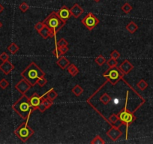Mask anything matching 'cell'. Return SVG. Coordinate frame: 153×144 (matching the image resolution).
<instances>
[{
  "label": "cell",
  "instance_id": "obj_1",
  "mask_svg": "<svg viewBox=\"0 0 153 144\" xmlns=\"http://www.w3.org/2000/svg\"><path fill=\"white\" fill-rule=\"evenodd\" d=\"M134 90V89L133 87H131V89H129L128 90L127 94H126V104H125L124 108H123V109L118 114H117V116H118L119 117V121H120L121 124L126 126V139L128 138V126L137 120L136 117L134 116V113L131 112V111H128L127 110L128 104L129 103H131L130 93Z\"/></svg>",
  "mask_w": 153,
  "mask_h": 144
},
{
  "label": "cell",
  "instance_id": "obj_2",
  "mask_svg": "<svg viewBox=\"0 0 153 144\" xmlns=\"http://www.w3.org/2000/svg\"><path fill=\"white\" fill-rule=\"evenodd\" d=\"M21 76L26 81L29 82L32 87L37 84L38 79L45 76V73L34 62H32L23 71H22Z\"/></svg>",
  "mask_w": 153,
  "mask_h": 144
},
{
  "label": "cell",
  "instance_id": "obj_3",
  "mask_svg": "<svg viewBox=\"0 0 153 144\" xmlns=\"http://www.w3.org/2000/svg\"><path fill=\"white\" fill-rule=\"evenodd\" d=\"M12 108L21 118L26 120L30 117L33 110L29 102V98L26 95L22 96L12 105Z\"/></svg>",
  "mask_w": 153,
  "mask_h": 144
},
{
  "label": "cell",
  "instance_id": "obj_4",
  "mask_svg": "<svg viewBox=\"0 0 153 144\" xmlns=\"http://www.w3.org/2000/svg\"><path fill=\"white\" fill-rule=\"evenodd\" d=\"M43 23H45L47 27L51 29V32H55V33H57L66 23L59 18V17L57 14V12H56V11L51 12L44 20Z\"/></svg>",
  "mask_w": 153,
  "mask_h": 144
},
{
  "label": "cell",
  "instance_id": "obj_5",
  "mask_svg": "<svg viewBox=\"0 0 153 144\" xmlns=\"http://www.w3.org/2000/svg\"><path fill=\"white\" fill-rule=\"evenodd\" d=\"M125 74L120 68L115 66V67H110V68L107 69L104 74L103 77L107 79V81L110 82L113 85L117 84L120 80L124 77Z\"/></svg>",
  "mask_w": 153,
  "mask_h": 144
},
{
  "label": "cell",
  "instance_id": "obj_6",
  "mask_svg": "<svg viewBox=\"0 0 153 144\" xmlns=\"http://www.w3.org/2000/svg\"><path fill=\"white\" fill-rule=\"evenodd\" d=\"M29 117L26 119V122L22 123L20 126L17 128L15 131H14V134L23 143H26L31 137L35 133L34 131L29 126H28V122H29Z\"/></svg>",
  "mask_w": 153,
  "mask_h": 144
},
{
  "label": "cell",
  "instance_id": "obj_7",
  "mask_svg": "<svg viewBox=\"0 0 153 144\" xmlns=\"http://www.w3.org/2000/svg\"><path fill=\"white\" fill-rule=\"evenodd\" d=\"M81 23L89 30L91 31L99 23V20L92 13H89L83 17V20H81Z\"/></svg>",
  "mask_w": 153,
  "mask_h": 144
},
{
  "label": "cell",
  "instance_id": "obj_8",
  "mask_svg": "<svg viewBox=\"0 0 153 144\" xmlns=\"http://www.w3.org/2000/svg\"><path fill=\"white\" fill-rule=\"evenodd\" d=\"M119 127H120V126L112 125L111 128H110L107 132V135L111 139L112 141H113V142L118 140L121 137L122 135H123V132H122V131L119 128Z\"/></svg>",
  "mask_w": 153,
  "mask_h": 144
},
{
  "label": "cell",
  "instance_id": "obj_9",
  "mask_svg": "<svg viewBox=\"0 0 153 144\" xmlns=\"http://www.w3.org/2000/svg\"><path fill=\"white\" fill-rule=\"evenodd\" d=\"M32 86L29 83V82L26 81L24 78L20 80L17 84L15 85V89L18 91L22 95H26V92L31 89Z\"/></svg>",
  "mask_w": 153,
  "mask_h": 144
},
{
  "label": "cell",
  "instance_id": "obj_10",
  "mask_svg": "<svg viewBox=\"0 0 153 144\" xmlns=\"http://www.w3.org/2000/svg\"><path fill=\"white\" fill-rule=\"evenodd\" d=\"M42 95L40 96L38 93H34L32 96H30L29 98V102L30 104L31 107H32V110L35 111V110H38V106L40 105V104L42 103Z\"/></svg>",
  "mask_w": 153,
  "mask_h": 144
},
{
  "label": "cell",
  "instance_id": "obj_11",
  "mask_svg": "<svg viewBox=\"0 0 153 144\" xmlns=\"http://www.w3.org/2000/svg\"><path fill=\"white\" fill-rule=\"evenodd\" d=\"M57 14L59 17V18L62 20L63 22L66 23V22L68 20V19L70 18L71 14V11L68 8L66 5H63L59 11L57 12Z\"/></svg>",
  "mask_w": 153,
  "mask_h": 144
},
{
  "label": "cell",
  "instance_id": "obj_12",
  "mask_svg": "<svg viewBox=\"0 0 153 144\" xmlns=\"http://www.w3.org/2000/svg\"><path fill=\"white\" fill-rule=\"evenodd\" d=\"M14 69V65L10 61L3 62L2 64L0 65V70L4 73V74L8 75Z\"/></svg>",
  "mask_w": 153,
  "mask_h": 144
},
{
  "label": "cell",
  "instance_id": "obj_13",
  "mask_svg": "<svg viewBox=\"0 0 153 144\" xmlns=\"http://www.w3.org/2000/svg\"><path fill=\"white\" fill-rule=\"evenodd\" d=\"M120 70L124 73L125 75L128 74L131 71L134 69V65L128 61V59H125L123 62L120 64Z\"/></svg>",
  "mask_w": 153,
  "mask_h": 144
},
{
  "label": "cell",
  "instance_id": "obj_14",
  "mask_svg": "<svg viewBox=\"0 0 153 144\" xmlns=\"http://www.w3.org/2000/svg\"><path fill=\"white\" fill-rule=\"evenodd\" d=\"M71 14V16H73L75 18H78L80 15L83 13L84 10L81 8L80 5H79L77 3H75L74 5H73L71 8L70 9Z\"/></svg>",
  "mask_w": 153,
  "mask_h": 144
},
{
  "label": "cell",
  "instance_id": "obj_15",
  "mask_svg": "<svg viewBox=\"0 0 153 144\" xmlns=\"http://www.w3.org/2000/svg\"><path fill=\"white\" fill-rule=\"evenodd\" d=\"M56 64L61 69H65L70 65V62L67 58L64 56H61L56 62Z\"/></svg>",
  "mask_w": 153,
  "mask_h": 144
},
{
  "label": "cell",
  "instance_id": "obj_16",
  "mask_svg": "<svg viewBox=\"0 0 153 144\" xmlns=\"http://www.w3.org/2000/svg\"><path fill=\"white\" fill-rule=\"evenodd\" d=\"M43 95L45 97V98H48V99L51 100V101H53L54 100L57 98V97H58V94H57V92L54 90L53 88H52V89H50L48 92H46L45 94H44Z\"/></svg>",
  "mask_w": 153,
  "mask_h": 144
},
{
  "label": "cell",
  "instance_id": "obj_17",
  "mask_svg": "<svg viewBox=\"0 0 153 144\" xmlns=\"http://www.w3.org/2000/svg\"><path fill=\"white\" fill-rule=\"evenodd\" d=\"M126 29H127L128 32L131 34H134L136 32L138 29V26L134 21H131L127 26H126Z\"/></svg>",
  "mask_w": 153,
  "mask_h": 144
},
{
  "label": "cell",
  "instance_id": "obj_18",
  "mask_svg": "<svg viewBox=\"0 0 153 144\" xmlns=\"http://www.w3.org/2000/svg\"><path fill=\"white\" fill-rule=\"evenodd\" d=\"M67 68L68 72L72 77H74V76H76L79 73V69L77 68V67L74 64H70Z\"/></svg>",
  "mask_w": 153,
  "mask_h": 144
},
{
  "label": "cell",
  "instance_id": "obj_19",
  "mask_svg": "<svg viewBox=\"0 0 153 144\" xmlns=\"http://www.w3.org/2000/svg\"><path fill=\"white\" fill-rule=\"evenodd\" d=\"M51 29L45 26L40 32H38V33H39V35H40L44 39H47L48 38H50V34H51Z\"/></svg>",
  "mask_w": 153,
  "mask_h": 144
},
{
  "label": "cell",
  "instance_id": "obj_20",
  "mask_svg": "<svg viewBox=\"0 0 153 144\" xmlns=\"http://www.w3.org/2000/svg\"><path fill=\"white\" fill-rule=\"evenodd\" d=\"M83 89L80 86V85H76L73 89H71V92L72 93L74 94L76 97L80 96L82 93L83 92Z\"/></svg>",
  "mask_w": 153,
  "mask_h": 144
},
{
  "label": "cell",
  "instance_id": "obj_21",
  "mask_svg": "<svg viewBox=\"0 0 153 144\" xmlns=\"http://www.w3.org/2000/svg\"><path fill=\"white\" fill-rule=\"evenodd\" d=\"M119 121V117L117 116V114H111L110 117H108V123L110 125H114V124L117 122Z\"/></svg>",
  "mask_w": 153,
  "mask_h": 144
},
{
  "label": "cell",
  "instance_id": "obj_22",
  "mask_svg": "<svg viewBox=\"0 0 153 144\" xmlns=\"http://www.w3.org/2000/svg\"><path fill=\"white\" fill-rule=\"evenodd\" d=\"M7 49H8V50L9 51L11 54H13V55H14V54L17 53V52L19 50V49H20V48H19V47L17 46L15 43H11V45L8 47V48H7Z\"/></svg>",
  "mask_w": 153,
  "mask_h": 144
},
{
  "label": "cell",
  "instance_id": "obj_23",
  "mask_svg": "<svg viewBox=\"0 0 153 144\" xmlns=\"http://www.w3.org/2000/svg\"><path fill=\"white\" fill-rule=\"evenodd\" d=\"M91 144H104L105 143V141L103 140V138L101 137L99 135H97L95 137L92 139V140L90 142Z\"/></svg>",
  "mask_w": 153,
  "mask_h": 144
},
{
  "label": "cell",
  "instance_id": "obj_24",
  "mask_svg": "<svg viewBox=\"0 0 153 144\" xmlns=\"http://www.w3.org/2000/svg\"><path fill=\"white\" fill-rule=\"evenodd\" d=\"M137 87L139 88L141 91H144L147 87H148L149 85L143 79H141V80L137 83Z\"/></svg>",
  "mask_w": 153,
  "mask_h": 144
},
{
  "label": "cell",
  "instance_id": "obj_25",
  "mask_svg": "<svg viewBox=\"0 0 153 144\" xmlns=\"http://www.w3.org/2000/svg\"><path fill=\"white\" fill-rule=\"evenodd\" d=\"M132 9H133L132 6L130 4L128 3V2L125 3L124 5L122 6V11H123L125 14H129V13L132 11Z\"/></svg>",
  "mask_w": 153,
  "mask_h": 144
},
{
  "label": "cell",
  "instance_id": "obj_26",
  "mask_svg": "<svg viewBox=\"0 0 153 144\" xmlns=\"http://www.w3.org/2000/svg\"><path fill=\"white\" fill-rule=\"evenodd\" d=\"M95 62L98 65L102 66L103 65L107 62V60H106V59L104 58L102 55H100L95 59Z\"/></svg>",
  "mask_w": 153,
  "mask_h": 144
},
{
  "label": "cell",
  "instance_id": "obj_27",
  "mask_svg": "<svg viewBox=\"0 0 153 144\" xmlns=\"http://www.w3.org/2000/svg\"><path fill=\"white\" fill-rule=\"evenodd\" d=\"M47 83H48V80L45 78V76L42 77H40L38 80V81H37V84L40 86V87H44L47 84Z\"/></svg>",
  "mask_w": 153,
  "mask_h": 144
},
{
  "label": "cell",
  "instance_id": "obj_28",
  "mask_svg": "<svg viewBox=\"0 0 153 144\" xmlns=\"http://www.w3.org/2000/svg\"><path fill=\"white\" fill-rule=\"evenodd\" d=\"M68 43L67 41L65 39H61L58 42L56 43V48H60V47H65L68 46Z\"/></svg>",
  "mask_w": 153,
  "mask_h": 144
},
{
  "label": "cell",
  "instance_id": "obj_29",
  "mask_svg": "<svg viewBox=\"0 0 153 144\" xmlns=\"http://www.w3.org/2000/svg\"><path fill=\"white\" fill-rule=\"evenodd\" d=\"M19 8H20V10L22 11V12H26V11H27L28 10H29V6L26 2H23L20 4V6H19Z\"/></svg>",
  "mask_w": 153,
  "mask_h": 144
},
{
  "label": "cell",
  "instance_id": "obj_30",
  "mask_svg": "<svg viewBox=\"0 0 153 144\" xmlns=\"http://www.w3.org/2000/svg\"><path fill=\"white\" fill-rule=\"evenodd\" d=\"M107 64L109 67H115V66H117L118 62H117V59H114L110 58V59L107 60Z\"/></svg>",
  "mask_w": 153,
  "mask_h": 144
},
{
  "label": "cell",
  "instance_id": "obj_31",
  "mask_svg": "<svg viewBox=\"0 0 153 144\" xmlns=\"http://www.w3.org/2000/svg\"><path fill=\"white\" fill-rule=\"evenodd\" d=\"M8 86H9V83H8V80H5V78L2 79V80H0V88H2V89H6Z\"/></svg>",
  "mask_w": 153,
  "mask_h": 144
},
{
  "label": "cell",
  "instance_id": "obj_32",
  "mask_svg": "<svg viewBox=\"0 0 153 144\" xmlns=\"http://www.w3.org/2000/svg\"><path fill=\"white\" fill-rule=\"evenodd\" d=\"M45 25L43 22H38V23H37L35 25V29L37 32H39L44 27H45Z\"/></svg>",
  "mask_w": 153,
  "mask_h": 144
},
{
  "label": "cell",
  "instance_id": "obj_33",
  "mask_svg": "<svg viewBox=\"0 0 153 144\" xmlns=\"http://www.w3.org/2000/svg\"><path fill=\"white\" fill-rule=\"evenodd\" d=\"M120 57V53L118 52V51L116 50H114L110 53V58L112 59H114L117 60Z\"/></svg>",
  "mask_w": 153,
  "mask_h": 144
},
{
  "label": "cell",
  "instance_id": "obj_34",
  "mask_svg": "<svg viewBox=\"0 0 153 144\" xmlns=\"http://www.w3.org/2000/svg\"><path fill=\"white\" fill-rule=\"evenodd\" d=\"M8 59H9V55L7 53L3 52L0 54V59L2 60V62L7 61V60H8Z\"/></svg>",
  "mask_w": 153,
  "mask_h": 144
},
{
  "label": "cell",
  "instance_id": "obj_35",
  "mask_svg": "<svg viewBox=\"0 0 153 144\" xmlns=\"http://www.w3.org/2000/svg\"><path fill=\"white\" fill-rule=\"evenodd\" d=\"M59 48V50L60 51V53H61L62 55H63V54H65L68 51V48L67 46L60 47V48Z\"/></svg>",
  "mask_w": 153,
  "mask_h": 144
},
{
  "label": "cell",
  "instance_id": "obj_36",
  "mask_svg": "<svg viewBox=\"0 0 153 144\" xmlns=\"http://www.w3.org/2000/svg\"><path fill=\"white\" fill-rule=\"evenodd\" d=\"M53 55H55V56L56 57V58H58V59H59V57L60 56H62L61 53H60V51L59 50L58 48H56V49L54 50L53 51Z\"/></svg>",
  "mask_w": 153,
  "mask_h": 144
},
{
  "label": "cell",
  "instance_id": "obj_37",
  "mask_svg": "<svg viewBox=\"0 0 153 144\" xmlns=\"http://www.w3.org/2000/svg\"><path fill=\"white\" fill-rule=\"evenodd\" d=\"M4 11V6L2 5V4H0V14Z\"/></svg>",
  "mask_w": 153,
  "mask_h": 144
},
{
  "label": "cell",
  "instance_id": "obj_38",
  "mask_svg": "<svg viewBox=\"0 0 153 144\" xmlns=\"http://www.w3.org/2000/svg\"><path fill=\"white\" fill-rule=\"evenodd\" d=\"M2 23L0 22V28H2Z\"/></svg>",
  "mask_w": 153,
  "mask_h": 144
},
{
  "label": "cell",
  "instance_id": "obj_39",
  "mask_svg": "<svg viewBox=\"0 0 153 144\" xmlns=\"http://www.w3.org/2000/svg\"><path fill=\"white\" fill-rule=\"evenodd\" d=\"M95 2H100V1H101V0H95Z\"/></svg>",
  "mask_w": 153,
  "mask_h": 144
}]
</instances>
